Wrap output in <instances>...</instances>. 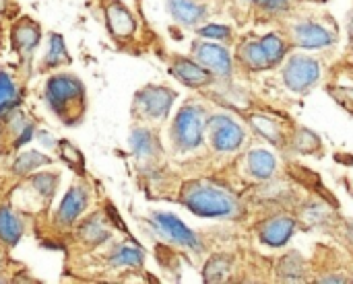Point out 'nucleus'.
Returning a JSON list of instances; mask_svg holds the SVG:
<instances>
[{"instance_id": "2", "label": "nucleus", "mask_w": 353, "mask_h": 284, "mask_svg": "<svg viewBox=\"0 0 353 284\" xmlns=\"http://www.w3.org/2000/svg\"><path fill=\"white\" fill-rule=\"evenodd\" d=\"M203 111L196 105H184L176 120H174V128H172V136L174 142L178 144V149L182 151H192L203 142Z\"/></svg>"}, {"instance_id": "11", "label": "nucleus", "mask_w": 353, "mask_h": 284, "mask_svg": "<svg viewBox=\"0 0 353 284\" xmlns=\"http://www.w3.org/2000/svg\"><path fill=\"white\" fill-rule=\"evenodd\" d=\"M172 72L186 85L190 87H201V85H207L211 80V70H207L205 66L196 64V62H190L186 58H178L174 62V68Z\"/></svg>"}, {"instance_id": "20", "label": "nucleus", "mask_w": 353, "mask_h": 284, "mask_svg": "<svg viewBox=\"0 0 353 284\" xmlns=\"http://www.w3.org/2000/svg\"><path fill=\"white\" fill-rule=\"evenodd\" d=\"M39 41V31L35 25L31 23H23L14 29V43L19 50H25V52H31Z\"/></svg>"}, {"instance_id": "3", "label": "nucleus", "mask_w": 353, "mask_h": 284, "mask_svg": "<svg viewBox=\"0 0 353 284\" xmlns=\"http://www.w3.org/2000/svg\"><path fill=\"white\" fill-rule=\"evenodd\" d=\"M319 76H321L319 62L308 56H292L283 68V80L296 93L308 91L312 85H316Z\"/></svg>"}, {"instance_id": "15", "label": "nucleus", "mask_w": 353, "mask_h": 284, "mask_svg": "<svg viewBox=\"0 0 353 284\" xmlns=\"http://www.w3.org/2000/svg\"><path fill=\"white\" fill-rule=\"evenodd\" d=\"M108 23H110V29L112 33L124 37V35H130L132 29H134V21L130 17V12L122 6V4H112L108 6Z\"/></svg>"}, {"instance_id": "12", "label": "nucleus", "mask_w": 353, "mask_h": 284, "mask_svg": "<svg viewBox=\"0 0 353 284\" xmlns=\"http://www.w3.org/2000/svg\"><path fill=\"white\" fill-rule=\"evenodd\" d=\"M85 206H87V194H85V190H81L79 186L77 188H70L68 194L64 196L62 204H60L58 221L64 223V225H70L83 212Z\"/></svg>"}, {"instance_id": "4", "label": "nucleus", "mask_w": 353, "mask_h": 284, "mask_svg": "<svg viewBox=\"0 0 353 284\" xmlns=\"http://www.w3.org/2000/svg\"><path fill=\"white\" fill-rule=\"evenodd\" d=\"M83 85L74 76H54L46 87V99L52 105L56 113H64L72 103H79L83 99Z\"/></svg>"}, {"instance_id": "1", "label": "nucleus", "mask_w": 353, "mask_h": 284, "mask_svg": "<svg viewBox=\"0 0 353 284\" xmlns=\"http://www.w3.org/2000/svg\"><path fill=\"white\" fill-rule=\"evenodd\" d=\"M182 204L199 217H221L232 219L238 215L240 206L236 198L211 184V182H190L182 190Z\"/></svg>"}, {"instance_id": "6", "label": "nucleus", "mask_w": 353, "mask_h": 284, "mask_svg": "<svg viewBox=\"0 0 353 284\" xmlns=\"http://www.w3.org/2000/svg\"><path fill=\"white\" fill-rule=\"evenodd\" d=\"M174 99H176L174 91H170L165 87L151 85V87H145L143 91L137 93L134 103H137V107H139V111L143 116H147L151 120H163L168 116Z\"/></svg>"}, {"instance_id": "19", "label": "nucleus", "mask_w": 353, "mask_h": 284, "mask_svg": "<svg viewBox=\"0 0 353 284\" xmlns=\"http://www.w3.org/2000/svg\"><path fill=\"white\" fill-rule=\"evenodd\" d=\"M277 274H279L281 281H290V283L302 281V278H304V264H302V260H300L296 254L285 256V258L279 262Z\"/></svg>"}, {"instance_id": "34", "label": "nucleus", "mask_w": 353, "mask_h": 284, "mask_svg": "<svg viewBox=\"0 0 353 284\" xmlns=\"http://www.w3.org/2000/svg\"><path fill=\"white\" fill-rule=\"evenodd\" d=\"M352 31H353V29H352Z\"/></svg>"}, {"instance_id": "8", "label": "nucleus", "mask_w": 353, "mask_h": 284, "mask_svg": "<svg viewBox=\"0 0 353 284\" xmlns=\"http://www.w3.org/2000/svg\"><path fill=\"white\" fill-rule=\"evenodd\" d=\"M194 58L201 66H205L207 70H211L219 76H228L232 72V60H230V54L223 45L199 43L194 47Z\"/></svg>"}, {"instance_id": "31", "label": "nucleus", "mask_w": 353, "mask_h": 284, "mask_svg": "<svg viewBox=\"0 0 353 284\" xmlns=\"http://www.w3.org/2000/svg\"><path fill=\"white\" fill-rule=\"evenodd\" d=\"M203 37H215V39H228L230 37V29L223 25H207L201 29Z\"/></svg>"}, {"instance_id": "32", "label": "nucleus", "mask_w": 353, "mask_h": 284, "mask_svg": "<svg viewBox=\"0 0 353 284\" xmlns=\"http://www.w3.org/2000/svg\"><path fill=\"white\" fill-rule=\"evenodd\" d=\"M252 2H259V4H263L265 8H279V6H283L288 0H252Z\"/></svg>"}, {"instance_id": "27", "label": "nucleus", "mask_w": 353, "mask_h": 284, "mask_svg": "<svg viewBox=\"0 0 353 284\" xmlns=\"http://www.w3.org/2000/svg\"><path fill=\"white\" fill-rule=\"evenodd\" d=\"M294 146L300 151V153H314L319 146H321V140L314 132L310 130H298L296 132V138H294Z\"/></svg>"}, {"instance_id": "10", "label": "nucleus", "mask_w": 353, "mask_h": 284, "mask_svg": "<svg viewBox=\"0 0 353 284\" xmlns=\"http://www.w3.org/2000/svg\"><path fill=\"white\" fill-rule=\"evenodd\" d=\"M296 231V223L294 219L290 217H275L271 221H267L261 231H259V237L265 245H271V248H281L283 243H288V239L294 235Z\"/></svg>"}, {"instance_id": "5", "label": "nucleus", "mask_w": 353, "mask_h": 284, "mask_svg": "<svg viewBox=\"0 0 353 284\" xmlns=\"http://www.w3.org/2000/svg\"><path fill=\"white\" fill-rule=\"evenodd\" d=\"M209 128V138L215 151L219 153H234L238 151V146L244 140V132L242 128L230 118V116H213L207 124Z\"/></svg>"}, {"instance_id": "25", "label": "nucleus", "mask_w": 353, "mask_h": 284, "mask_svg": "<svg viewBox=\"0 0 353 284\" xmlns=\"http://www.w3.org/2000/svg\"><path fill=\"white\" fill-rule=\"evenodd\" d=\"M48 161H50V159H46L43 155H39V153L31 151V153H25V155H21V157L17 159V163H14V171H17V173H29V171H33L35 167L46 165Z\"/></svg>"}, {"instance_id": "14", "label": "nucleus", "mask_w": 353, "mask_h": 284, "mask_svg": "<svg viewBox=\"0 0 353 284\" xmlns=\"http://www.w3.org/2000/svg\"><path fill=\"white\" fill-rule=\"evenodd\" d=\"M168 4H170L174 19H178L182 25H194L205 14V8L196 4L194 0H168Z\"/></svg>"}, {"instance_id": "7", "label": "nucleus", "mask_w": 353, "mask_h": 284, "mask_svg": "<svg viewBox=\"0 0 353 284\" xmlns=\"http://www.w3.org/2000/svg\"><path fill=\"white\" fill-rule=\"evenodd\" d=\"M153 225L155 229L170 241L182 245V248H188V250H194L199 252L201 245H199V239L196 235L174 215H168V212H155L153 215Z\"/></svg>"}, {"instance_id": "18", "label": "nucleus", "mask_w": 353, "mask_h": 284, "mask_svg": "<svg viewBox=\"0 0 353 284\" xmlns=\"http://www.w3.org/2000/svg\"><path fill=\"white\" fill-rule=\"evenodd\" d=\"M130 146H132V151H134V155L139 159H149L155 153V138H153V134L149 130L137 128L130 134Z\"/></svg>"}, {"instance_id": "17", "label": "nucleus", "mask_w": 353, "mask_h": 284, "mask_svg": "<svg viewBox=\"0 0 353 284\" xmlns=\"http://www.w3.org/2000/svg\"><path fill=\"white\" fill-rule=\"evenodd\" d=\"M23 235V225L12 215L10 208H0V239L8 245H14Z\"/></svg>"}, {"instance_id": "23", "label": "nucleus", "mask_w": 353, "mask_h": 284, "mask_svg": "<svg viewBox=\"0 0 353 284\" xmlns=\"http://www.w3.org/2000/svg\"><path fill=\"white\" fill-rule=\"evenodd\" d=\"M230 270V260L225 256H213L207 266H205V281L207 283H215L221 281Z\"/></svg>"}, {"instance_id": "26", "label": "nucleus", "mask_w": 353, "mask_h": 284, "mask_svg": "<svg viewBox=\"0 0 353 284\" xmlns=\"http://www.w3.org/2000/svg\"><path fill=\"white\" fill-rule=\"evenodd\" d=\"M261 45H263V50L267 52L271 64L279 62V60L283 58V54H285V45H283V41H281L277 35H265V37L261 39Z\"/></svg>"}, {"instance_id": "24", "label": "nucleus", "mask_w": 353, "mask_h": 284, "mask_svg": "<svg viewBox=\"0 0 353 284\" xmlns=\"http://www.w3.org/2000/svg\"><path fill=\"white\" fill-rule=\"evenodd\" d=\"M81 237H83L87 243H101V241H105V239L110 237V233H108V229H105L97 219H91V221H87V223L83 225Z\"/></svg>"}, {"instance_id": "33", "label": "nucleus", "mask_w": 353, "mask_h": 284, "mask_svg": "<svg viewBox=\"0 0 353 284\" xmlns=\"http://www.w3.org/2000/svg\"><path fill=\"white\" fill-rule=\"evenodd\" d=\"M350 237L353 239V225H350Z\"/></svg>"}, {"instance_id": "30", "label": "nucleus", "mask_w": 353, "mask_h": 284, "mask_svg": "<svg viewBox=\"0 0 353 284\" xmlns=\"http://www.w3.org/2000/svg\"><path fill=\"white\" fill-rule=\"evenodd\" d=\"M33 184H35V188L39 190L41 196L50 198L54 194V190H56V175H37Z\"/></svg>"}, {"instance_id": "21", "label": "nucleus", "mask_w": 353, "mask_h": 284, "mask_svg": "<svg viewBox=\"0 0 353 284\" xmlns=\"http://www.w3.org/2000/svg\"><path fill=\"white\" fill-rule=\"evenodd\" d=\"M250 122L256 128V132L263 134L267 140H271L273 144H281V128L275 122H271L269 118H263V116H252Z\"/></svg>"}, {"instance_id": "22", "label": "nucleus", "mask_w": 353, "mask_h": 284, "mask_svg": "<svg viewBox=\"0 0 353 284\" xmlns=\"http://www.w3.org/2000/svg\"><path fill=\"white\" fill-rule=\"evenodd\" d=\"M17 103V87L6 72H0V113L12 109Z\"/></svg>"}, {"instance_id": "13", "label": "nucleus", "mask_w": 353, "mask_h": 284, "mask_svg": "<svg viewBox=\"0 0 353 284\" xmlns=\"http://www.w3.org/2000/svg\"><path fill=\"white\" fill-rule=\"evenodd\" d=\"M248 169L259 179H271L277 169V161L271 153L256 149V151H250L248 155Z\"/></svg>"}, {"instance_id": "28", "label": "nucleus", "mask_w": 353, "mask_h": 284, "mask_svg": "<svg viewBox=\"0 0 353 284\" xmlns=\"http://www.w3.org/2000/svg\"><path fill=\"white\" fill-rule=\"evenodd\" d=\"M141 262H143V254L132 248H120L112 256L114 266H141Z\"/></svg>"}, {"instance_id": "16", "label": "nucleus", "mask_w": 353, "mask_h": 284, "mask_svg": "<svg viewBox=\"0 0 353 284\" xmlns=\"http://www.w3.org/2000/svg\"><path fill=\"white\" fill-rule=\"evenodd\" d=\"M240 60H242L248 68H252V70H263V68H269V66H271V60H269L267 52L263 50L261 39H259V41H248V43H244L242 50H240Z\"/></svg>"}, {"instance_id": "9", "label": "nucleus", "mask_w": 353, "mask_h": 284, "mask_svg": "<svg viewBox=\"0 0 353 284\" xmlns=\"http://www.w3.org/2000/svg\"><path fill=\"white\" fill-rule=\"evenodd\" d=\"M294 39L300 47H306V50H316V47H327L331 45L333 41V33L319 25V23H300L294 27Z\"/></svg>"}, {"instance_id": "29", "label": "nucleus", "mask_w": 353, "mask_h": 284, "mask_svg": "<svg viewBox=\"0 0 353 284\" xmlns=\"http://www.w3.org/2000/svg\"><path fill=\"white\" fill-rule=\"evenodd\" d=\"M64 58H66L64 39H62V35L54 33V35L50 37V52H48V56H46V62L54 66V64H60V62H64Z\"/></svg>"}]
</instances>
